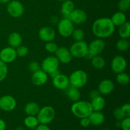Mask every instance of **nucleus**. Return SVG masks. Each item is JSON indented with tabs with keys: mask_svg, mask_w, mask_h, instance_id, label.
I'll return each mask as SVG.
<instances>
[{
	"mask_svg": "<svg viewBox=\"0 0 130 130\" xmlns=\"http://www.w3.org/2000/svg\"><path fill=\"white\" fill-rule=\"evenodd\" d=\"M123 130H130V117H126L121 121V127Z\"/></svg>",
	"mask_w": 130,
	"mask_h": 130,
	"instance_id": "nucleus-37",
	"label": "nucleus"
},
{
	"mask_svg": "<svg viewBox=\"0 0 130 130\" xmlns=\"http://www.w3.org/2000/svg\"><path fill=\"white\" fill-rule=\"evenodd\" d=\"M71 36L76 41H83L85 36V34L83 29H74Z\"/></svg>",
	"mask_w": 130,
	"mask_h": 130,
	"instance_id": "nucleus-31",
	"label": "nucleus"
},
{
	"mask_svg": "<svg viewBox=\"0 0 130 130\" xmlns=\"http://www.w3.org/2000/svg\"><path fill=\"white\" fill-rule=\"evenodd\" d=\"M121 108L126 117H130V105L129 104H124Z\"/></svg>",
	"mask_w": 130,
	"mask_h": 130,
	"instance_id": "nucleus-39",
	"label": "nucleus"
},
{
	"mask_svg": "<svg viewBox=\"0 0 130 130\" xmlns=\"http://www.w3.org/2000/svg\"><path fill=\"white\" fill-rule=\"evenodd\" d=\"M48 79V74L46 73L42 69L33 72L31 77L32 83L35 86H41L45 85Z\"/></svg>",
	"mask_w": 130,
	"mask_h": 130,
	"instance_id": "nucleus-17",
	"label": "nucleus"
},
{
	"mask_svg": "<svg viewBox=\"0 0 130 130\" xmlns=\"http://www.w3.org/2000/svg\"><path fill=\"white\" fill-rule=\"evenodd\" d=\"M116 81L121 85H126L129 83V76L124 72L117 74Z\"/></svg>",
	"mask_w": 130,
	"mask_h": 130,
	"instance_id": "nucleus-30",
	"label": "nucleus"
},
{
	"mask_svg": "<svg viewBox=\"0 0 130 130\" xmlns=\"http://www.w3.org/2000/svg\"><path fill=\"white\" fill-rule=\"evenodd\" d=\"M69 50L72 57L83 58L88 52V44L84 41H76L71 45Z\"/></svg>",
	"mask_w": 130,
	"mask_h": 130,
	"instance_id": "nucleus-5",
	"label": "nucleus"
},
{
	"mask_svg": "<svg viewBox=\"0 0 130 130\" xmlns=\"http://www.w3.org/2000/svg\"><path fill=\"white\" fill-rule=\"evenodd\" d=\"M68 19H69L73 24L80 25L86 21L87 15L86 12L81 9H74L69 15Z\"/></svg>",
	"mask_w": 130,
	"mask_h": 130,
	"instance_id": "nucleus-14",
	"label": "nucleus"
},
{
	"mask_svg": "<svg viewBox=\"0 0 130 130\" xmlns=\"http://www.w3.org/2000/svg\"><path fill=\"white\" fill-rule=\"evenodd\" d=\"M16 53L17 55L20 57H24L29 53V48L24 45H20L17 48Z\"/></svg>",
	"mask_w": 130,
	"mask_h": 130,
	"instance_id": "nucleus-34",
	"label": "nucleus"
},
{
	"mask_svg": "<svg viewBox=\"0 0 130 130\" xmlns=\"http://www.w3.org/2000/svg\"><path fill=\"white\" fill-rule=\"evenodd\" d=\"M57 29L60 35L67 38L72 35L74 29V24L68 18H63L57 24Z\"/></svg>",
	"mask_w": 130,
	"mask_h": 130,
	"instance_id": "nucleus-6",
	"label": "nucleus"
},
{
	"mask_svg": "<svg viewBox=\"0 0 130 130\" xmlns=\"http://www.w3.org/2000/svg\"><path fill=\"white\" fill-rule=\"evenodd\" d=\"M93 111H101L104 109L105 105V100L104 97L100 96L91 99L90 102Z\"/></svg>",
	"mask_w": 130,
	"mask_h": 130,
	"instance_id": "nucleus-21",
	"label": "nucleus"
},
{
	"mask_svg": "<svg viewBox=\"0 0 130 130\" xmlns=\"http://www.w3.org/2000/svg\"><path fill=\"white\" fill-rule=\"evenodd\" d=\"M74 9V3L71 0H66L62 3L61 6V13L65 18H68L69 15Z\"/></svg>",
	"mask_w": 130,
	"mask_h": 130,
	"instance_id": "nucleus-22",
	"label": "nucleus"
},
{
	"mask_svg": "<svg viewBox=\"0 0 130 130\" xmlns=\"http://www.w3.org/2000/svg\"><path fill=\"white\" fill-rule=\"evenodd\" d=\"M127 67L126 60L121 55H117L113 58L111 62V68L113 72L118 74L124 72Z\"/></svg>",
	"mask_w": 130,
	"mask_h": 130,
	"instance_id": "nucleus-11",
	"label": "nucleus"
},
{
	"mask_svg": "<svg viewBox=\"0 0 130 130\" xmlns=\"http://www.w3.org/2000/svg\"><path fill=\"white\" fill-rule=\"evenodd\" d=\"M90 124H91V123H90L88 117V118H81V120H80V125L83 127V128H87Z\"/></svg>",
	"mask_w": 130,
	"mask_h": 130,
	"instance_id": "nucleus-40",
	"label": "nucleus"
},
{
	"mask_svg": "<svg viewBox=\"0 0 130 130\" xmlns=\"http://www.w3.org/2000/svg\"><path fill=\"white\" fill-rule=\"evenodd\" d=\"M118 6L120 11H127L130 8V0H120L118 3Z\"/></svg>",
	"mask_w": 130,
	"mask_h": 130,
	"instance_id": "nucleus-33",
	"label": "nucleus"
},
{
	"mask_svg": "<svg viewBox=\"0 0 130 130\" xmlns=\"http://www.w3.org/2000/svg\"><path fill=\"white\" fill-rule=\"evenodd\" d=\"M15 130H25V129H24V128H23V127L18 126V127H17L16 128H15Z\"/></svg>",
	"mask_w": 130,
	"mask_h": 130,
	"instance_id": "nucleus-46",
	"label": "nucleus"
},
{
	"mask_svg": "<svg viewBox=\"0 0 130 130\" xmlns=\"http://www.w3.org/2000/svg\"><path fill=\"white\" fill-rule=\"evenodd\" d=\"M105 47V43L102 39H95L88 44V53L92 57L99 55L104 51Z\"/></svg>",
	"mask_w": 130,
	"mask_h": 130,
	"instance_id": "nucleus-9",
	"label": "nucleus"
},
{
	"mask_svg": "<svg viewBox=\"0 0 130 130\" xmlns=\"http://www.w3.org/2000/svg\"><path fill=\"white\" fill-rule=\"evenodd\" d=\"M16 106L17 101L13 96L6 95L0 98V109L3 111H12Z\"/></svg>",
	"mask_w": 130,
	"mask_h": 130,
	"instance_id": "nucleus-10",
	"label": "nucleus"
},
{
	"mask_svg": "<svg viewBox=\"0 0 130 130\" xmlns=\"http://www.w3.org/2000/svg\"><path fill=\"white\" fill-rule=\"evenodd\" d=\"M36 117L39 124L48 125L54 119L55 117V110L53 107L46 105L40 109Z\"/></svg>",
	"mask_w": 130,
	"mask_h": 130,
	"instance_id": "nucleus-4",
	"label": "nucleus"
},
{
	"mask_svg": "<svg viewBox=\"0 0 130 130\" xmlns=\"http://www.w3.org/2000/svg\"><path fill=\"white\" fill-rule=\"evenodd\" d=\"M39 39L43 41L50 42L53 41L55 38L56 33L54 29L51 27L46 26L41 28L38 32Z\"/></svg>",
	"mask_w": 130,
	"mask_h": 130,
	"instance_id": "nucleus-16",
	"label": "nucleus"
},
{
	"mask_svg": "<svg viewBox=\"0 0 130 130\" xmlns=\"http://www.w3.org/2000/svg\"><path fill=\"white\" fill-rule=\"evenodd\" d=\"M113 115H114V117L116 118L117 121H121L124 118H126L121 107L114 109V112H113Z\"/></svg>",
	"mask_w": 130,
	"mask_h": 130,
	"instance_id": "nucleus-36",
	"label": "nucleus"
},
{
	"mask_svg": "<svg viewBox=\"0 0 130 130\" xmlns=\"http://www.w3.org/2000/svg\"><path fill=\"white\" fill-rule=\"evenodd\" d=\"M57 1H62V2H63V1H66V0H57Z\"/></svg>",
	"mask_w": 130,
	"mask_h": 130,
	"instance_id": "nucleus-47",
	"label": "nucleus"
},
{
	"mask_svg": "<svg viewBox=\"0 0 130 130\" xmlns=\"http://www.w3.org/2000/svg\"><path fill=\"white\" fill-rule=\"evenodd\" d=\"M6 10L9 15L13 18L20 17L24 13V5L18 0L10 1L8 3Z\"/></svg>",
	"mask_w": 130,
	"mask_h": 130,
	"instance_id": "nucleus-8",
	"label": "nucleus"
},
{
	"mask_svg": "<svg viewBox=\"0 0 130 130\" xmlns=\"http://www.w3.org/2000/svg\"><path fill=\"white\" fill-rule=\"evenodd\" d=\"M16 50L11 46L4 48L0 52V60L6 63H11L16 59Z\"/></svg>",
	"mask_w": 130,
	"mask_h": 130,
	"instance_id": "nucleus-12",
	"label": "nucleus"
},
{
	"mask_svg": "<svg viewBox=\"0 0 130 130\" xmlns=\"http://www.w3.org/2000/svg\"><path fill=\"white\" fill-rule=\"evenodd\" d=\"M24 123L25 127L29 129L36 128L37 126L39 124L36 116H27L24 119Z\"/></svg>",
	"mask_w": 130,
	"mask_h": 130,
	"instance_id": "nucleus-27",
	"label": "nucleus"
},
{
	"mask_svg": "<svg viewBox=\"0 0 130 130\" xmlns=\"http://www.w3.org/2000/svg\"><path fill=\"white\" fill-rule=\"evenodd\" d=\"M115 27L110 18H100L96 19L93 24L92 32L97 38H109L115 31Z\"/></svg>",
	"mask_w": 130,
	"mask_h": 130,
	"instance_id": "nucleus-1",
	"label": "nucleus"
},
{
	"mask_svg": "<svg viewBox=\"0 0 130 130\" xmlns=\"http://www.w3.org/2000/svg\"><path fill=\"white\" fill-rule=\"evenodd\" d=\"M88 74L85 71L77 69L71 73L69 77L70 85L77 88L85 86L88 82Z\"/></svg>",
	"mask_w": 130,
	"mask_h": 130,
	"instance_id": "nucleus-3",
	"label": "nucleus"
},
{
	"mask_svg": "<svg viewBox=\"0 0 130 130\" xmlns=\"http://www.w3.org/2000/svg\"><path fill=\"white\" fill-rule=\"evenodd\" d=\"M59 63V61L55 56H49L43 60L41 65V69L48 74H50L58 69Z\"/></svg>",
	"mask_w": 130,
	"mask_h": 130,
	"instance_id": "nucleus-7",
	"label": "nucleus"
},
{
	"mask_svg": "<svg viewBox=\"0 0 130 130\" xmlns=\"http://www.w3.org/2000/svg\"><path fill=\"white\" fill-rule=\"evenodd\" d=\"M118 33L119 36L123 39H128L130 37V24L126 21L124 24L119 26Z\"/></svg>",
	"mask_w": 130,
	"mask_h": 130,
	"instance_id": "nucleus-26",
	"label": "nucleus"
},
{
	"mask_svg": "<svg viewBox=\"0 0 130 130\" xmlns=\"http://www.w3.org/2000/svg\"><path fill=\"white\" fill-rule=\"evenodd\" d=\"M8 72V68L6 63L0 60V82L5 79Z\"/></svg>",
	"mask_w": 130,
	"mask_h": 130,
	"instance_id": "nucleus-32",
	"label": "nucleus"
},
{
	"mask_svg": "<svg viewBox=\"0 0 130 130\" xmlns=\"http://www.w3.org/2000/svg\"><path fill=\"white\" fill-rule=\"evenodd\" d=\"M35 129V130H51L47 124H39Z\"/></svg>",
	"mask_w": 130,
	"mask_h": 130,
	"instance_id": "nucleus-42",
	"label": "nucleus"
},
{
	"mask_svg": "<svg viewBox=\"0 0 130 130\" xmlns=\"http://www.w3.org/2000/svg\"><path fill=\"white\" fill-rule=\"evenodd\" d=\"M110 20L115 26L119 27L126 21V16L124 12L119 11L113 14Z\"/></svg>",
	"mask_w": 130,
	"mask_h": 130,
	"instance_id": "nucleus-24",
	"label": "nucleus"
},
{
	"mask_svg": "<svg viewBox=\"0 0 130 130\" xmlns=\"http://www.w3.org/2000/svg\"><path fill=\"white\" fill-rule=\"evenodd\" d=\"M67 96L71 101L74 102L79 100L81 98V92L79 88L71 86H69L67 89Z\"/></svg>",
	"mask_w": 130,
	"mask_h": 130,
	"instance_id": "nucleus-25",
	"label": "nucleus"
},
{
	"mask_svg": "<svg viewBox=\"0 0 130 130\" xmlns=\"http://www.w3.org/2000/svg\"><path fill=\"white\" fill-rule=\"evenodd\" d=\"M6 128V124L3 119L0 118V130H5Z\"/></svg>",
	"mask_w": 130,
	"mask_h": 130,
	"instance_id": "nucleus-43",
	"label": "nucleus"
},
{
	"mask_svg": "<svg viewBox=\"0 0 130 130\" xmlns=\"http://www.w3.org/2000/svg\"><path fill=\"white\" fill-rule=\"evenodd\" d=\"M55 57L59 61L64 64L70 63L72 60V56L71 55L69 49L64 46L58 47L55 53Z\"/></svg>",
	"mask_w": 130,
	"mask_h": 130,
	"instance_id": "nucleus-13",
	"label": "nucleus"
},
{
	"mask_svg": "<svg viewBox=\"0 0 130 130\" xmlns=\"http://www.w3.org/2000/svg\"><path fill=\"white\" fill-rule=\"evenodd\" d=\"M102 130H110V129H108V128H105V129H103Z\"/></svg>",
	"mask_w": 130,
	"mask_h": 130,
	"instance_id": "nucleus-48",
	"label": "nucleus"
},
{
	"mask_svg": "<svg viewBox=\"0 0 130 130\" xmlns=\"http://www.w3.org/2000/svg\"><path fill=\"white\" fill-rule=\"evenodd\" d=\"M91 124L93 126H100L105 121V116L101 111H92L88 116Z\"/></svg>",
	"mask_w": 130,
	"mask_h": 130,
	"instance_id": "nucleus-19",
	"label": "nucleus"
},
{
	"mask_svg": "<svg viewBox=\"0 0 130 130\" xmlns=\"http://www.w3.org/2000/svg\"><path fill=\"white\" fill-rule=\"evenodd\" d=\"M116 48L120 52H126L129 48V42L127 39L121 38L116 43Z\"/></svg>",
	"mask_w": 130,
	"mask_h": 130,
	"instance_id": "nucleus-29",
	"label": "nucleus"
},
{
	"mask_svg": "<svg viewBox=\"0 0 130 130\" xmlns=\"http://www.w3.org/2000/svg\"><path fill=\"white\" fill-rule=\"evenodd\" d=\"M23 39L22 36L17 32H11L9 35L8 39V42L10 44V46L13 47L15 48L19 47V46L22 45Z\"/></svg>",
	"mask_w": 130,
	"mask_h": 130,
	"instance_id": "nucleus-20",
	"label": "nucleus"
},
{
	"mask_svg": "<svg viewBox=\"0 0 130 130\" xmlns=\"http://www.w3.org/2000/svg\"><path fill=\"white\" fill-rule=\"evenodd\" d=\"M11 0H0V3L3 4H6V3H8Z\"/></svg>",
	"mask_w": 130,
	"mask_h": 130,
	"instance_id": "nucleus-45",
	"label": "nucleus"
},
{
	"mask_svg": "<svg viewBox=\"0 0 130 130\" xmlns=\"http://www.w3.org/2000/svg\"><path fill=\"white\" fill-rule=\"evenodd\" d=\"M59 74H60V71H59V70H57V71H54V72H52V73H51L50 74V76L51 77H52V78H53V77H55V76H57V75H58Z\"/></svg>",
	"mask_w": 130,
	"mask_h": 130,
	"instance_id": "nucleus-44",
	"label": "nucleus"
},
{
	"mask_svg": "<svg viewBox=\"0 0 130 130\" xmlns=\"http://www.w3.org/2000/svg\"><path fill=\"white\" fill-rule=\"evenodd\" d=\"M92 111L91 104L88 101L78 100L74 102L71 106V112L72 114L79 119L88 118Z\"/></svg>",
	"mask_w": 130,
	"mask_h": 130,
	"instance_id": "nucleus-2",
	"label": "nucleus"
},
{
	"mask_svg": "<svg viewBox=\"0 0 130 130\" xmlns=\"http://www.w3.org/2000/svg\"><path fill=\"white\" fill-rule=\"evenodd\" d=\"M100 93L98 91V90H92L90 93H89V96L91 99H95L97 96H100Z\"/></svg>",
	"mask_w": 130,
	"mask_h": 130,
	"instance_id": "nucleus-41",
	"label": "nucleus"
},
{
	"mask_svg": "<svg viewBox=\"0 0 130 130\" xmlns=\"http://www.w3.org/2000/svg\"><path fill=\"white\" fill-rule=\"evenodd\" d=\"M57 48H58V46H57V44L53 41L47 42L45 44L46 50L50 53H55Z\"/></svg>",
	"mask_w": 130,
	"mask_h": 130,
	"instance_id": "nucleus-35",
	"label": "nucleus"
},
{
	"mask_svg": "<svg viewBox=\"0 0 130 130\" xmlns=\"http://www.w3.org/2000/svg\"><path fill=\"white\" fill-rule=\"evenodd\" d=\"M91 60L93 67L96 69H102L105 66V59L99 55L93 57Z\"/></svg>",
	"mask_w": 130,
	"mask_h": 130,
	"instance_id": "nucleus-28",
	"label": "nucleus"
},
{
	"mask_svg": "<svg viewBox=\"0 0 130 130\" xmlns=\"http://www.w3.org/2000/svg\"><path fill=\"white\" fill-rule=\"evenodd\" d=\"M40 110V107L36 102L27 103L24 107V112L27 116H37Z\"/></svg>",
	"mask_w": 130,
	"mask_h": 130,
	"instance_id": "nucleus-23",
	"label": "nucleus"
},
{
	"mask_svg": "<svg viewBox=\"0 0 130 130\" xmlns=\"http://www.w3.org/2000/svg\"><path fill=\"white\" fill-rule=\"evenodd\" d=\"M52 83L55 88L61 90H67L70 85L69 77L62 74H59L57 76L53 77Z\"/></svg>",
	"mask_w": 130,
	"mask_h": 130,
	"instance_id": "nucleus-15",
	"label": "nucleus"
},
{
	"mask_svg": "<svg viewBox=\"0 0 130 130\" xmlns=\"http://www.w3.org/2000/svg\"><path fill=\"white\" fill-rule=\"evenodd\" d=\"M114 89V84L112 81L109 79L102 80L99 83L98 86V91L100 94L104 95H109L111 93Z\"/></svg>",
	"mask_w": 130,
	"mask_h": 130,
	"instance_id": "nucleus-18",
	"label": "nucleus"
},
{
	"mask_svg": "<svg viewBox=\"0 0 130 130\" xmlns=\"http://www.w3.org/2000/svg\"><path fill=\"white\" fill-rule=\"evenodd\" d=\"M29 69L30 70V72H35L36 71H39V70L41 69V66L39 63H38L37 62H31L29 65Z\"/></svg>",
	"mask_w": 130,
	"mask_h": 130,
	"instance_id": "nucleus-38",
	"label": "nucleus"
}]
</instances>
